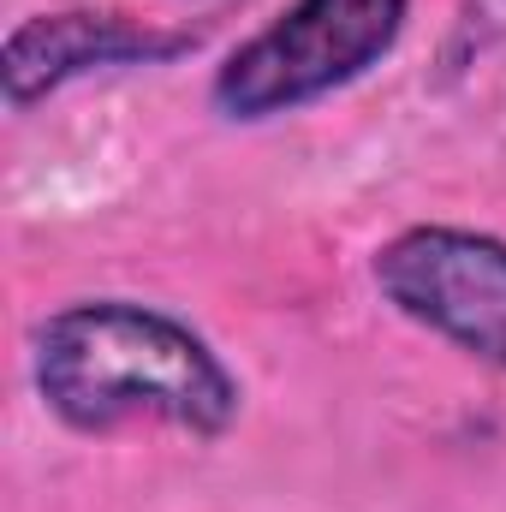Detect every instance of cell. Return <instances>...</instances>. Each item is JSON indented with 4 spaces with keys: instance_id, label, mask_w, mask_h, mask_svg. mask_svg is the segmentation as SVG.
<instances>
[{
    "instance_id": "7a4b0ae2",
    "label": "cell",
    "mask_w": 506,
    "mask_h": 512,
    "mask_svg": "<svg viewBox=\"0 0 506 512\" xmlns=\"http://www.w3.org/2000/svg\"><path fill=\"white\" fill-rule=\"evenodd\" d=\"M405 12L411 0H292L227 54L215 72V108L251 126L346 90L399 42Z\"/></svg>"
},
{
    "instance_id": "6da1fadb",
    "label": "cell",
    "mask_w": 506,
    "mask_h": 512,
    "mask_svg": "<svg viewBox=\"0 0 506 512\" xmlns=\"http://www.w3.org/2000/svg\"><path fill=\"white\" fill-rule=\"evenodd\" d=\"M36 393L84 435L167 423L209 441L233 429L245 405L203 334L131 298H90L48 316L36 334Z\"/></svg>"
},
{
    "instance_id": "3957f363",
    "label": "cell",
    "mask_w": 506,
    "mask_h": 512,
    "mask_svg": "<svg viewBox=\"0 0 506 512\" xmlns=\"http://www.w3.org/2000/svg\"><path fill=\"white\" fill-rule=\"evenodd\" d=\"M387 304L506 370V245L465 227H411L376 251Z\"/></svg>"
},
{
    "instance_id": "277c9868",
    "label": "cell",
    "mask_w": 506,
    "mask_h": 512,
    "mask_svg": "<svg viewBox=\"0 0 506 512\" xmlns=\"http://www.w3.org/2000/svg\"><path fill=\"white\" fill-rule=\"evenodd\" d=\"M197 48V36L179 30H143L120 12H36L6 36V102L30 108L36 96L60 90L66 78L102 72V66H149Z\"/></svg>"
}]
</instances>
